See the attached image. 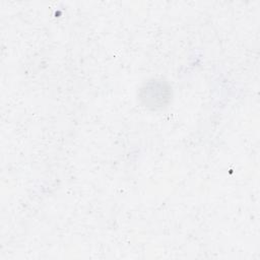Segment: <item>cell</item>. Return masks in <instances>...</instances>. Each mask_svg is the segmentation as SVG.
<instances>
[{
	"mask_svg": "<svg viewBox=\"0 0 260 260\" xmlns=\"http://www.w3.org/2000/svg\"><path fill=\"white\" fill-rule=\"evenodd\" d=\"M170 87L161 80L147 82L140 90V99L147 107H161L170 99Z\"/></svg>",
	"mask_w": 260,
	"mask_h": 260,
	"instance_id": "obj_1",
	"label": "cell"
}]
</instances>
